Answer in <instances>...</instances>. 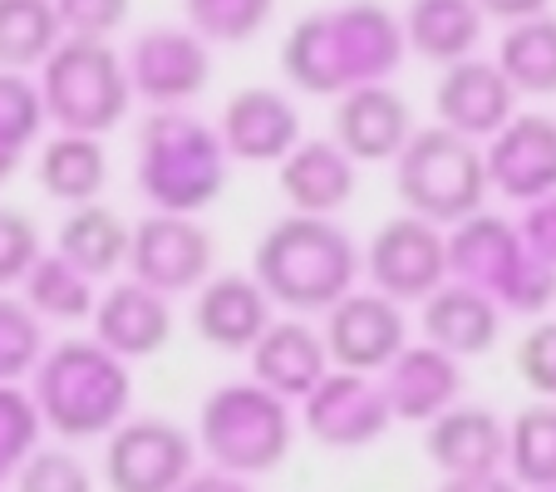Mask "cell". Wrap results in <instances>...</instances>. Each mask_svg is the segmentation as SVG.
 Wrapping results in <instances>:
<instances>
[{"instance_id": "1", "label": "cell", "mask_w": 556, "mask_h": 492, "mask_svg": "<svg viewBox=\"0 0 556 492\" xmlns=\"http://www.w3.org/2000/svg\"><path fill=\"white\" fill-rule=\"evenodd\" d=\"M404 21L379 0H345L330 11H311L286 30L281 74L301 94L340 99L350 89L384 85L404 64Z\"/></svg>"}, {"instance_id": "2", "label": "cell", "mask_w": 556, "mask_h": 492, "mask_svg": "<svg viewBox=\"0 0 556 492\" xmlns=\"http://www.w3.org/2000/svg\"><path fill=\"white\" fill-rule=\"evenodd\" d=\"M359 272L365 252L330 217H301V212L276 217L252 247V276L266 286L271 305H286L295 315L336 311L355 291Z\"/></svg>"}, {"instance_id": "3", "label": "cell", "mask_w": 556, "mask_h": 492, "mask_svg": "<svg viewBox=\"0 0 556 492\" xmlns=\"http://www.w3.org/2000/svg\"><path fill=\"white\" fill-rule=\"evenodd\" d=\"M30 394L54 439L85 443L99 433L109 439L128 419L134 379H128V359L104 350L94 336H70L45 350L40 369L30 375Z\"/></svg>"}, {"instance_id": "4", "label": "cell", "mask_w": 556, "mask_h": 492, "mask_svg": "<svg viewBox=\"0 0 556 492\" xmlns=\"http://www.w3.org/2000/svg\"><path fill=\"white\" fill-rule=\"evenodd\" d=\"M227 157L217 124L198 118L192 109H148L138 124L134 182L153 212L198 217L227 188Z\"/></svg>"}, {"instance_id": "5", "label": "cell", "mask_w": 556, "mask_h": 492, "mask_svg": "<svg viewBox=\"0 0 556 492\" xmlns=\"http://www.w3.org/2000/svg\"><path fill=\"white\" fill-rule=\"evenodd\" d=\"M291 439V399L271 394L256 379L217 384L198 408V449L212 458V468L237 472V478H262L281 468Z\"/></svg>"}, {"instance_id": "6", "label": "cell", "mask_w": 556, "mask_h": 492, "mask_svg": "<svg viewBox=\"0 0 556 492\" xmlns=\"http://www.w3.org/2000/svg\"><path fill=\"white\" fill-rule=\"evenodd\" d=\"M488 188H493L488 153L443 124L414 128L404 153L394 157V192H400L404 212L433 222V227H458V222L478 217Z\"/></svg>"}, {"instance_id": "7", "label": "cell", "mask_w": 556, "mask_h": 492, "mask_svg": "<svg viewBox=\"0 0 556 492\" xmlns=\"http://www.w3.org/2000/svg\"><path fill=\"white\" fill-rule=\"evenodd\" d=\"M448 281L483 291L513 315H542L556 301V266L527 252L517 222L488 212L448 231Z\"/></svg>"}, {"instance_id": "8", "label": "cell", "mask_w": 556, "mask_h": 492, "mask_svg": "<svg viewBox=\"0 0 556 492\" xmlns=\"http://www.w3.org/2000/svg\"><path fill=\"white\" fill-rule=\"evenodd\" d=\"M40 94L45 114L60 134H89L104 138L118 128L134 104L128 64L109 40H79L64 35L60 50L40 64Z\"/></svg>"}, {"instance_id": "9", "label": "cell", "mask_w": 556, "mask_h": 492, "mask_svg": "<svg viewBox=\"0 0 556 492\" xmlns=\"http://www.w3.org/2000/svg\"><path fill=\"white\" fill-rule=\"evenodd\" d=\"M198 472V439L157 414H128L104 443L109 492H178Z\"/></svg>"}, {"instance_id": "10", "label": "cell", "mask_w": 556, "mask_h": 492, "mask_svg": "<svg viewBox=\"0 0 556 492\" xmlns=\"http://www.w3.org/2000/svg\"><path fill=\"white\" fill-rule=\"evenodd\" d=\"M365 276L369 291L389 295V301H429L433 291L448 286V237L443 227L414 217H389L384 227H375L365 247Z\"/></svg>"}, {"instance_id": "11", "label": "cell", "mask_w": 556, "mask_h": 492, "mask_svg": "<svg viewBox=\"0 0 556 492\" xmlns=\"http://www.w3.org/2000/svg\"><path fill=\"white\" fill-rule=\"evenodd\" d=\"M134 99L148 109H188L212 85V45L192 25H148L124 54Z\"/></svg>"}, {"instance_id": "12", "label": "cell", "mask_w": 556, "mask_h": 492, "mask_svg": "<svg viewBox=\"0 0 556 492\" xmlns=\"http://www.w3.org/2000/svg\"><path fill=\"white\" fill-rule=\"evenodd\" d=\"M217 266V237L198 217L178 212H148L134 227L128 247V276L163 295H198Z\"/></svg>"}, {"instance_id": "13", "label": "cell", "mask_w": 556, "mask_h": 492, "mask_svg": "<svg viewBox=\"0 0 556 492\" xmlns=\"http://www.w3.org/2000/svg\"><path fill=\"white\" fill-rule=\"evenodd\" d=\"M394 424V408L384 399V384L375 375H355V369H330L311 394L301 399V429L311 433L320 449H369L384 439Z\"/></svg>"}, {"instance_id": "14", "label": "cell", "mask_w": 556, "mask_h": 492, "mask_svg": "<svg viewBox=\"0 0 556 492\" xmlns=\"http://www.w3.org/2000/svg\"><path fill=\"white\" fill-rule=\"evenodd\" d=\"M326 350L336 369L355 375H384L409 350V320L404 305L379 291H350L336 311H326Z\"/></svg>"}, {"instance_id": "15", "label": "cell", "mask_w": 556, "mask_h": 492, "mask_svg": "<svg viewBox=\"0 0 556 492\" xmlns=\"http://www.w3.org/2000/svg\"><path fill=\"white\" fill-rule=\"evenodd\" d=\"M433 114L443 128L463 138H497L517 118V89L507 85V74L497 60H463L448 64L433 85Z\"/></svg>"}, {"instance_id": "16", "label": "cell", "mask_w": 556, "mask_h": 492, "mask_svg": "<svg viewBox=\"0 0 556 492\" xmlns=\"http://www.w3.org/2000/svg\"><path fill=\"white\" fill-rule=\"evenodd\" d=\"M222 143L231 157L242 163H276L281 168L286 157L305 143L301 138V109L281 94V89L266 85H247L222 104Z\"/></svg>"}, {"instance_id": "17", "label": "cell", "mask_w": 556, "mask_h": 492, "mask_svg": "<svg viewBox=\"0 0 556 492\" xmlns=\"http://www.w3.org/2000/svg\"><path fill=\"white\" fill-rule=\"evenodd\" d=\"M488 182L513 202H542L556 192V118L517 114L497 138H488Z\"/></svg>"}, {"instance_id": "18", "label": "cell", "mask_w": 556, "mask_h": 492, "mask_svg": "<svg viewBox=\"0 0 556 492\" xmlns=\"http://www.w3.org/2000/svg\"><path fill=\"white\" fill-rule=\"evenodd\" d=\"M330 138L345 148L355 163H394L404 143L414 138V114L400 89L365 85L336 99L330 114Z\"/></svg>"}, {"instance_id": "19", "label": "cell", "mask_w": 556, "mask_h": 492, "mask_svg": "<svg viewBox=\"0 0 556 492\" xmlns=\"http://www.w3.org/2000/svg\"><path fill=\"white\" fill-rule=\"evenodd\" d=\"M424 453L443 478H493L507 468V424L483 404H453L424 424Z\"/></svg>"}, {"instance_id": "20", "label": "cell", "mask_w": 556, "mask_h": 492, "mask_svg": "<svg viewBox=\"0 0 556 492\" xmlns=\"http://www.w3.org/2000/svg\"><path fill=\"white\" fill-rule=\"evenodd\" d=\"M192 330L207 340L212 350H247L252 355L256 340L271 330V295L256 276L247 272H227L212 276L192 301Z\"/></svg>"}, {"instance_id": "21", "label": "cell", "mask_w": 556, "mask_h": 492, "mask_svg": "<svg viewBox=\"0 0 556 492\" xmlns=\"http://www.w3.org/2000/svg\"><path fill=\"white\" fill-rule=\"evenodd\" d=\"M94 340L114 350L118 359H148L173 340V305L163 291L143 281H118L99 295L94 311Z\"/></svg>"}, {"instance_id": "22", "label": "cell", "mask_w": 556, "mask_h": 492, "mask_svg": "<svg viewBox=\"0 0 556 492\" xmlns=\"http://www.w3.org/2000/svg\"><path fill=\"white\" fill-rule=\"evenodd\" d=\"M384 384V399L394 408V419L404 424H433L439 414H448L463 394V369L448 350L439 345H409L394 365L379 375Z\"/></svg>"}, {"instance_id": "23", "label": "cell", "mask_w": 556, "mask_h": 492, "mask_svg": "<svg viewBox=\"0 0 556 492\" xmlns=\"http://www.w3.org/2000/svg\"><path fill=\"white\" fill-rule=\"evenodd\" d=\"M330 369L336 365H330L326 336H320L315 325H305L301 315L271 320V330H266L252 350V379L281 399H305Z\"/></svg>"}, {"instance_id": "24", "label": "cell", "mask_w": 556, "mask_h": 492, "mask_svg": "<svg viewBox=\"0 0 556 492\" xmlns=\"http://www.w3.org/2000/svg\"><path fill=\"white\" fill-rule=\"evenodd\" d=\"M276 188L301 217H330L355 198V157L336 138H305L276 168Z\"/></svg>"}, {"instance_id": "25", "label": "cell", "mask_w": 556, "mask_h": 492, "mask_svg": "<svg viewBox=\"0 0 556 492\" xmlns=\"http://www.w3.org/2000/svg\"><path fill=\"white\" fill-rule=\"evenodd\" d=\"M424 325V340L439 350H448L453 359H472V355H488L497 345V330H503V305L488 301L483 291L472 286L448 281L443 291H433L419 311Z\"/></svg>"}, {"instance_id": "26", "label": "cell", "mask_w": 556, "mask_h": 492, "mask_svg": "<svg viewBox=\"0 0 556 492\" xmlns=\"http://www.w3.org/2000/svg\"><path fill=\"white\" fill-rule=\"evenodd\" d=\"M404 40L429 64H463L483 40V5L478 0H409L404 5Z\"/></svg>"}, {"instance_id": "27", "label": "cell", "mask_w": 556, "mask_h": 492, "mask_svg": "<svg viewBox=\"0 0 556 492\" xmlns=\"http://www.w3.org/2000/svg\"><path fill=\"white\" fill-rule=\"evenodd\" d=\"M35 178L64 207H85V202H99L109 182V153L104 138L89 134H54L45 138L40 163H35Z\"/></svg>"}, {"instance_id": "28", "label": "cell", "mask_w": 556, "mask_h": 492, "mask_svg": "<svg viewBox=\"0 0 556 492\" xmlns=\"http://www.w3.org/2000/svg\"><path fill=\"white\" fill-rule=\"evenodd\" d=\"M128 247H134V227L118 217L104 202H85L60 222V237H54V252L70 256L74 266L94 281L114 276L118 266H128Z\"/></svg>"}, {"instance_id": "29", "label": "cell", "mask_w": 556, "mask_h": 492, "mask_svg": "<svg viewBox=\"0 0 556 492\" xmlns=\"http://www.w3.org/2000/svg\"><path fill=\"white\" fill-rule=\"evenodd\" d=\"M21 295H25V305H30L40 320H60V325L94 320V311H99L94 276H85L70 256H60V252H45L40 262L30 266Z\"/></svg>"}, {"instance_id": "30", "label": "cell", "mask_w": 556, "mask_h": 492, "mask_svg": "<svg viewBox=\"0 0 556 492\" xmlns=\"http://www.w3.org/2000/svg\"><path fill=\"white\" fill-rule=\"evenodd\" d=\"M507 478L517 488L552 492L556 488V399L527 404L507 424Z\"/></svg>"}, {"instance_id": "31", "label": "cell", "mask_w": 556, "mask_h": 492, "mask_svg": "<svg viewBox=\"0 0 556 492\" xmlns=\"http://www.w3.org/2000/svg\"><path fill=\"white\" fill-rule=\"evenodd\" d=\"M497 70L517 94H556V15L507 25L497 40Z\"/></svg>"}, {"instance_id": "32", "label": "cell", "mask_w": 556, "mask_h": 492, "mask_svg": "<svg viewBox=\"0 0 556 492\" xmlns=\"http://www.w3.org/2000/svg\"><path fill=\"white\" fill-rule=\"evenodd\" d=\"M64 40L54 0H0V70H40Z\"/></svg>"}, {"instance_id": "33", "label": "cell", "mask_w": 556, "mask_h": 492, "mask_svg": "<svg viewBox=\"0 0 556 492\" xmlns=\"http://www.w3.org/2000/svg\"><path fill=\"white\" fill-rule=\"evenodd\" d=\"M45 320L25 305V295L0 291V384H21L45 359Z\"/></svg>"}, {"instance_id": "34", "label": "cell", "mask_w": 556, "mask_h": 492, "mask_svg": "<svg viewBox=\"0 0 556 492\" xmlns=\"http://www.w3.org/2000/svg\"><path fill=\"white\" fill-rule=\"evenodd\" d=\"M276 0H182V21L207 45H247L266 30Z\"/></svg>"}, {"instance_id": "35", "label": "cell", "mask_w": 556, "mask_h": 492, "mask_svg": "<svg viewBox=\"0 0 556 492\" xmlns=\"http://www.w3.org/2000/svg\"><path fill=\"white\" fill-rule=\"evenodd\" d=\"M40 433H45V414L30 389L0 384V488L21 478L30 453L40 449Z\"/></svg>"}, {"instance_id": "36", "label": "cell", "mask_w": 556, "mask_h": 492, "mask_svg": "<svg viewBox=\"0 0 556 492\" xmlns=\"http://www.w3.org/2000/svg\"><path fill=\"white\" fill-rule=\"evenodd\" d=\"M45 124H50V114H45L40 79L21 70H0V143L25 153Z\"/></svg>"}, {"instance_id": "37", "label": "cell", "mask_w": 556, "mask_h": 492, "mask_svg": "<svg viewBox=\"0 0 556 492\" xmlns=\"http://www.w3.org/2000/svg\"><path fill=\"white\" fill-rule=\"evenodd\" d=\"M15 492H94V472H89V463L79 453L54 443V449L30 453V463L15 478Z\"/></svg>"}, {"instance_id": "38", "label": "cell", "mask_w": 556, "mask_h": 492, "mask_svg": "<svg viewBox=\"0 0 556 492\" xmlns=\"http://www.w3.org/2000/svg\"><path fill=\"white\" fill-rule=\"evenodd\" d=\"M45 256L40 247V227H35L30 212L21 207H0V291L25 286L30 266Z\"/></svg>"}, {"instance_id": "39", "label": "cell", "mask_w": 556, "mask_h": 492, "mask_svg": "<svg viewBox=\"0 0 556 492\" xmlns=\"http://www.w3.org/2000/svg\"><path fill=\"white\" fill-rule=\"evenodd\" d=\"M517 379H522L532 394L556 399V320H536L513 350Z\"/></svg>"}, {"instance_id": "40", "label": "cell", "mask_w": 556, "mask_h": 492, "mask_svg": "<svg viewBox=\"0 0 556 492\" xmlns=\"http://www.w3.org/2000/svg\"><path fill=\"white\" fill-rule=\"evenodd\" d=\"M54 11H60L64 35H79V40H109V35L128 21L134 0H54Z\"/></svg>"}, {"instance_id": "41", "label": "cell", "mask_w": 556, "mask_h": 492, "mask_svg": "<svg viewBox=\"0 0 556 492\" xmlns=\"http://www.w3.org/2000/svg\"><path fill=\"white\" fill-rule=\"evenodd\" d=\"M517 231H522L527 252H532L536 262L556 266V192L542 202H527V217L517 222Z\"/></svg>"}, {"instance_id": "42", "label": "cell", "mask_w": 556, "mask_h": 492, "mask_svg": "<svg viewBox=\"0 0 556 492\" xmlns=\"http://www.w3.org/2000/svg\"><path fill=\"white\" fill-rule=\"evenodd\" d=\"M478 5H483V15H493V21L517 25V21H536V15H546L552 0H478Z\"/></svg>"}, {"instance_id": "43", "label": "cell", "mask_w": 556, "mask_h": 492, "mask_svg": "<svg viewBox=\"0 0 556 492\" xmlns=\"http://www.w3.org/2000/svg\"><path fill=\"white\" fill-rule=\"evenodd\" d=\"M178 492H252V488H247V478H237V472L207 468V472H192Z\"/></svg>"}, {"instance_id": "44", "label": "cell", "mask_w": 556, "mask_h": 492, "mask_svg": "<svg viewBox=\"0 0 556 492\" xmlns=\"http://www.w3.org/2000/svg\"><path fill=\"white\" fill-rule=\"evenodd\" d=\"M439 492H522L513 478H503V472H493V478H443Z\"/></svg>"}, {"instance_id": "45", "label": "cell", "mask_w": 556, "mask_h": 492, "mask_svg": "<svg viewBox=\"0 0 556 492\" xmlns=\"http://www.w3.org/2000/svg\"><path fill=\"white\" fill-rule=\"evenodd\" d=\"M15 173H21V153H15V148H5V143H0V188H5V182H11Z\"/></svg>"}, {"instance_id": "46", "label": "cell", "mask_w": 556, "mask_h": 492, "mask_svg": "<svg viewBox=\"0 0 556 492\" xmlns=\"http://www.w3.org/2000/svg\"><path fill=\"white\" fill-rule=\"evenodd\" d=\"M552 492H556V488H552Z\"/></svg>"}]
</instances>
